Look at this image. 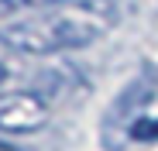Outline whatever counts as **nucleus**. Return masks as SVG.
<instances>
[{
	"mask_svg": "<svg viewBox=\"0 0 158 151\" xmlns=\"http://www.w3.org/2000/svg\"><path fill=\"white\" fill-rule=\"evenodd\" d=\"M117 24L114 0H72L41 17L14 21L0 28V45L21 55H55L72 48H89Z\"/></svg>",
	"mask_w": 158,
	"mask_h": 151,
	"instance_id": "nucleus-1",
	"label": "nucleus"
},
{
	"mask_svg": "<svg viewBox=\"0 0 158 151\" xmlns=\"http://www.w3.org/2000/svg\"><path fill=\"white\" fill-rule=\"evenodd\" d=\"M155 93H158V69L141 65L100 117V144H103V151H124L131 144V127L141 117V110L155 100Z\"/></svg>",
	"mask_w": 158,
	"mask_h": 151,
	"instance_id": "nucleus-2",
	"label": "nucleus"
},
{
	"mask_svg": "<svg viewBox=\"0 0 158 151\" xmlns=\"http://www.w3.org/2000/svg\"><path fill=\"white\" fill-rule=\"evenodd\" d=\"M48 120V103L38 93L0 96V134H35Z\"/></svg>",
	"mask_w": 158,
	"mask_h": 151,
	"instance_id": "nucleus-3",
	"label": "nucleus"
},
{
	"mask_svg": "<svg viewBox=\"0 0 158 151\" xmlns=\"http://www.w3.org/2000/svg\"><path fill=\"white\" fill-rule=\"evenodd\" d=\"M131 141H158V120H134L131 127Z\"/></svg>",
	"mask_w": 158,
	"mask_h": 151,
	"instance_id": "nucleus-4",
	"label": "nucleus"
},
{
	"mask_svg": "<svg viewBox=\"0 0 158 151\" xmlns=\"http://www.w3.org/2000/svg\"><path fill=\"white\" fill-rule=\"evenodd\" d=\"M7 4L14 10H21V7H45V4H52V0H7Z\"/></svg>",
	"mask_w": 158,
	"mask_h": 151,
	"instance_id": "nucleus-5",
	"label": "nucleus"
},
{
	"mask_svg": "<svg viewBox=\"0 0 158 151\" xmlns=\"http://www.w3.org/2000/svg\"><path fill=\"white\" fill-rule=\"evenodd\" d=\"M10 10H14V7H10V4H7V0H0V17H7V14H10Z\"/></svg>",
	"mask_w": 158,
	"mask_h": 151,
	"instance_id": "nucleus-6",
	"label": "nucleus"
},
{
	"mask_svg": "<svg viewBox=\"0 0 158 151\" xmlns=\"http://www.w3.org/2000/svg\"><path fill=\"white\" fill-rule=\"evenodd\" d=\"M7 83V69H4V62H0V86Z\"/></svg>",
	"mask_w": 158,
	"mask_h": 151,
	"instance_id": "nucleus-7",
	"label": "nucleus"
}]
</instances>
